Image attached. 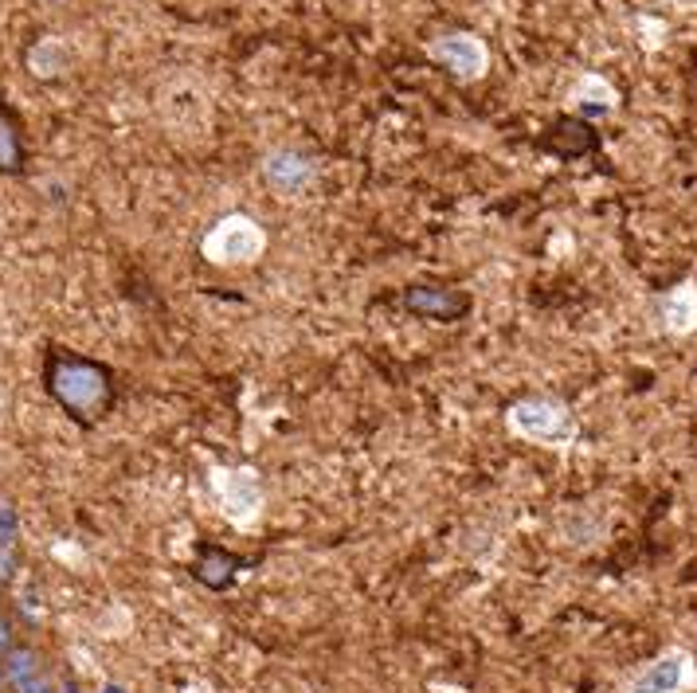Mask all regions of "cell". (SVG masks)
<instances>
[{
	"mask_svg": "<svg viewBox=\"0 0 697 693\" xmlns=\"http://www.w3.org/2000/svg\"><path fill=\"white\" fill-rule=\"evenodd\" d=\"M16 161V149H12V134L8 126H0V165H12Z\"/></svg>",
	"mask_w": 697,
	"mask_h": 693,
	"instance_id": "cell-12",
	"label": "cell"
},
{
	"mask_svg": "<svg viewBox=\"0 0 697 693\" xmlns=\"http://www.w3.org/2000/svg\"><path fill=\"white\" fill-rule=\"evenodd\" d=\"M678 4H694V0H678Z\"/></svg>",
	"mask_w": 697,
	"mask_h": 693,
	"instance_id": "cell-14",
	"label": "cell"
},
{
	"mask_svg": "<svg viewBox=\"0 0 697 693\" xmlns=\"http://www.w3.org/2000/svg\"><path fill=\"white\" fill-rule=\"evenodd\" d=\"M510 431L517 439H529V443H545V447H564L572 443L576 427H572V416L553 404V400H525L510 408Z\"/></svg>",
	"mask_w": 697,
	"mask_h": 693,
	"instance_id": "cell-1",
	"label": "cell"
},
{
	"mask_svg": "<svg viewBox=\"0 0 697 693\" xmlns=\"http://www.w3.org/2000/svg\"><path fill=\"white\" fill-rule=\"evenodd\" d=\"M662 318H666V329L670 333H694L697 329V286H678L666 294L662 302Z\"/></svg>",
	"mask_w": 697,
	"mask_h": 693,
	"instance_id": "cell-7",
	"label": "cell"
},
{
	"mask_svg": "<svg viewBox=\"0 0 697 693\" xmlns=\"http://www.w3.org/2000/svg\"><path fill=\"white\" fill-rule=\"evenodd\" d=\"M431 59L443 63V67H451L459 79H478V75L486 71V63H490V51H486L482 40L459 32V36L435 40V44H431Z\"/></svg>",
	"mask_w": 697,
	"mask_h": 693,
	"instance_id": "cell-5",
	"label": "cell"
},
{
	"mask_svg": "<svg viewBox=\"0 0 697 693\" xmlns=\"http://www.w3.org/2000/svg\"><path fill=\"white\" fill-rule=\"evenodd\" d=\"M16 537V513L8 502H0V545H8Z\"/></svg>",
	"mask_w": 697,
	"mask_h": 693,
	"instance_id": "cell-11",
	"label": "cell"
},
{
	"mask_svg": "<svg viewBox=\"0 0 697 693\" xmlns=\"http://www.w3.org/2000/svg\"><path fill=\"white\" fill-rule=\"evenodd\" d=\"M8 572V553H4V545H0V576Z\"/></svg>",
	"mask_w": 697,
	"mask_h": 693,
	"instance_id": "cell-13",
	"label": "cell"
},
{
	"mask_svg": "<svg viewBox=\"0 0 697 693\" xmlns=\"http://www.w3.org/2000/svg\"><path fill=\"white\" fill-rule=\"evenodd\" d=\"M263 247H267V235L247 216H228V220H220L216 228L204 235V255L212 263H220V267L251 263V259L263 255Z\"/></svg>",
	"mask_w": 697,
	"mask_h": 693,
	"instance_id": "cell-2",
	"label": "cell"
},
{
	"mask_svg": "<svg viewBox=\"0 0 697 693\" xmlns=\"http://www.w3.org/2000/svg\"><path fill=\"white\" fill-rule=\"evenodd\" d=\"M576 102H584V106H604V110H611L615 106V91L607 87L600 75H588L580 87H576Z\"/></svg>",
	"mask_w": 697,
	"mask_h": 693,
	"instance_id": "cell-9",
	"label": "cell"
},
{
	"mask_svg": "<svg viewBox=\"0 0 697 693\" xmlns=\"http://www.w3.org/2000/svg\"><path fill=\"white\" fill-rule=\"evenodd\" d=\"M55 388H59V396H63L67 404H75V408H91L94 400L102 396V380H98V372H91V369H63L59 372V380H55Z\"/></svg>",
	"mask_w": 697,
	"mask_h": 693,
	"instance_id": "cell-8",
	"label": "cell"
},
{
	"mask_svg": "<svg viewBox=\"0 0 697 693\" xmlns=\"http://www.w3.org/2000/svg\"><path fill=\"white\" fill-rule=\"evenodd\" d=\"M694 662L686 650H666L631 682V693H682L694 682Z\"/></svg>",
	"mask_w": 697,
	"mask_h": 693,
	"instance_id": "cell-4",
	"label": "cell"
},
{
	"mask_svg": "<svg viewBox=\"0 0 697 693\" xmlns=\"http://www.w3.org/2000/svg\"><path fill=\"white\" fill-rule=\"evenodd\" d=\"M263 169H267V181L275 188H282V192H298V188L310 181V165L298 153H286V149H275L263 161Z\"/></svg>",
	"mask_w": 697,
	"mask_h": 693,
	"instance_id": "cell-6",
	"label": "cell"
},
{
	"mask_svg": "<svg viewBox=\"0 0 697 693\" xmlns=\"http://www.w3.org/2000/svg\"><path fill=\"white\" fill-rule=\"evenodd\" d=\"M212 490H216L220 509H224V517H228L232 525L247 529V525L259 521L263 490H259L255 470H247V466H239V470H224V466H216V470H212Z\"/></svg>",
	"mask_w": 697,
	"mask_h": 693,
	"instance_id": "cell-3",
	"label": "cell"
},
{
	"mask_svg": "<svg viewBox=\"0 0 697 693\" xmlns=\"http://www.w3.org/2000/svg\"><path fill=\"white\" fill-rule=\"evenodd\" d=\"M32 71L36 75H55L59 71V44H40L36 51H32Z\"/></svg>",
	"mask_w": 697,
	"mask_h": 693,
	"instance_id": "cell-10",
	"label": "cell"
}]
</instances>
